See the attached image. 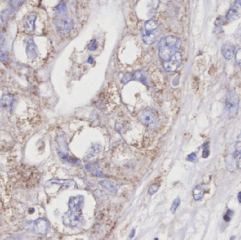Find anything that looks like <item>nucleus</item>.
Masks as SVG:
<instances>
[{
	"label": "nucleus",
	"instance_id": "nucleus-22",
	"mask_svg": "<svg viewBox=\"0 0 241 240\" xmlns=\"http://www.w3.org/2000/svg\"><path fill=\"white\" fill-rule=\"evenodd\" d=\"M159 185H157V184L152 185L150 186V188L148 189V192L150 194L152 195V194H154V193H156L157 192V190H159Z\"/></svg>",
	"mask_w": 241,
	"mask_h": 240
},
{
	"label": "nucleus",
	"instance_id": "nucleus-9",
	"mask_svg": "<svg viewBox=\"0 0 241 240\" xmlns=\"http://www.w3.org/2000/svg\"><path fill=\"white\" fill-rule=\"evenodd\" d=\"M37 15L34 13L27 15L23 20V25L28 33H33L35 29V21Z\"/></svg>",
	"mask_w": 241,
	"mask_h": 240
},
{
	"label": "nucleus",
	"instance_id": "nucleus-10",
	"mask_svg": "<svg viewBox=\"0 0 241 240\" xmlns=\"http://www.w3.org/2000/svg\"><path fill=\"white\" fill-rule=\"evenodd\" d=\"M26 52L28 57L30 59H34L38 56V48L34 40L32 38L28 39L26 45Z\"/></svg>",
	"mask_w": 241,
	"mask_h": 240
},
{
	"label": "nucleus",
	"instance_id": "nucleus-14",
	"mask_svg": "<svg viewBox=\"0 0 241 240\" xmlns=\"http://www.w3.org/2000/svg\"><path fill=\"white\" fill-rule=\"evenodd\" d=\"M13 101H14V96L12 94H4L0 99V107L4 108H9L11 106Z\"/></svg>",
	"mask_w": 241,
	"mask_h": 240
},
{
	"label": "nucleus",
	"instance_id": "nucleus-26",
	"mask_svg": "<svg viewBox=\"0 0 241 240\" xmlns=\"http://www.w3.org/2000/svg\"><path fill=\"white\" fill-rule=\"evenodd\" d=\"M188 160L190 162H194L197 160V155L195 153H192L188 156Z\"/></svg>",
	"mask_w": 241,
	"mask_h": 240
},
{
	"label": "nucleus",
	"instance_id": "nucleus-18",
	"mask_svg": "<svg viewBox=\"0 0 241 240\" xmlns=\"http://www.w3.org/2000/svg\"><path fill=\"white\" fill-rule=\"evenodd\" d=\"M98 146H93L91 147V151H89V153H88L87 154V157H89V158H90V157L92 156H95L96 154H97V153H99V151H100V149H98Z\"/></svg>",
	"mask_w": 241,
	"mask_h": 240
},
{
	"label": "nucleus",
	"instance_id": "nucleus-25",
	"mask_svg": "<svg viewBox=\"0 0 241 240\" xmlns=\"http://www.w3.org/2000/svg\"><path fill=\"white\" fill-rule=\"evenodd\" d=\"M133 79V76L131 74H126L125 76H123V77L122 78V82L123 83H126V82H129L130 81H131V80Z\"/></svg>",
	"mask_w": 241,
	"mask_h": 240
},
{
	"label": "nucleus",
	"instance_id": "nucleus-6",
	"mask_svg": "<svg viewBox=\"0 0 241 240\" xmlns=\"http://www.w3.org/2000/svg\"><path fill=\"white\" fill-rule=\"evenodd\" d=\"M139 120L142 124L147 127H153L156 125L157 121V116L154 110L146 109L144 110L139 114Z\"/></svg>",
	"mask_w": 241,
	"mask_h": 240
},
{
	"label": "nucleus",
	"instance_id": "nucleus-8",
	"mask_svg": "<svg viewBox=\"0 0 241 240\" xmlns=\"http://www.w3.org/2000/svg\"><path fill=\"white\" fill-rule=\"evenodd\" d=\"M240 18H241V2H236L227 12L226 19L230 21H234Z\"/></svg>",
	"mask_w": 241,
	"mask_h": 240
},
{
	"label": "nucleus",
	"instance_id": "nucleus-4",
	"mask_svg": "<svg viewBox=\"0 0 241 240\" xmlns=\"http://www.w3.org/2000/svg\"><path fill=\"white\" fill-rule=\"evenodd\" d=\"M27 227L28 229L33 233L45 236L50 230V225L49 222L45 218H39L32 222H27Z\"/></svg>",
	"mask_w": 241,
	"mask_h": 240
},
{
	"label": "nucleus",
	"instance_id": "nucleus-19",
	"mask_svg": "<svg viewBox=\"0 0 241 240\" xmlns=\"http://www.w3.org/2000/svg\"><path fill=\"white\" fill-rule=\"evenodd\" d=\"M179 203H180V199L178 197L173 201L172 206H171V211H172V212L173 213L175 212L176 209H177V208L178 207V206H179Z\"/></svg>",
	"mask_w": 241,
	"mask_h": 240
},
{
	"label": "nucleus",
	"instance_id": "nucleus-2",
	"mask_svg": "<svg viewBox=\"0 0 241 240\" xmlns=\"http://www.w3.org/2000/svg\"><path fill=\"white\" fill-rule=\"evenodd\" d=\"M179 39L174 35H168L161 40L159 47V56L164 61H167L176 53L180 47Z\"/></svg>",
	"mask_w": 241,
	"mask_h": 240
},
{
	"label": "nucleus",
	"instance_id": "nucleus-28",
	"mask_svg": "<svg viewBox=\"0 0 241 240\" xmlns=\"http://www.w3.org/2000/svg\"><path fill=\"white\" fill-rule=\"evenodd\" d=\"M238 200L239 201L240 203H241V192L238 194Z\"/></svg>",
	"mask_w": 241,
	"mask_h": 240
},
{
	"label": "nucleus",
	"instance_id": "nucleus-7",
	"mask_svg": "<svg viewBox=\"0 0 241 240\" xmlns=\"http://www.w3.org/2000/svg\"><path fill=\"white\" fill-rule=\"evenodd\" d=\"M181 61H182V54L177 51L167 61H164V68L166 71L173 72L179 68Z\"/></svg>",
	"mask_w": 241,
	"mask_h": 240
},
{
	"label": "nucleus",
	"instance_id": "nucleus-15",
	"mask_svg": "<svg viewBox=\"0 0 241 240\" xmlns=\"http://www.w3.org/2000/svg\"><path fill=\"white\" fill-rule=\"evenodd\" d=\"M204 194V190L201 185H197L193 190V197L195 201H199Z\"/></svg>",
	"mask_w": 241,
	"mask_h": 240
},
{
	"label": "nucleus",
	"instance_id": "nucleus-1",
	"mask_svg": "<svg viewBox=\"0 0 241 240\" xmlns=\"http://www.w3.org/2000/svg\"><path fill=\"white\" fill-rule=\"evenodd\" d=\"M83 205L82 196L72 197L69 203V211L64 216V223L68 226H76L81 218V210Z\"/></svg>",
	"mask_w": 241,
	"mask_h": 240
},
{
	"label": "nucleus",
	"instance_id": "nucleus-3",
	"mask_svg": "<svg viewBox=\"0 0 241 240\" xmlns=\"http://www.w3.org/2000/svg\"><path fill=\"white\" fill-rule=\"evenodd\" d=\"M54 24L58 32L63 35L69 34L74 26L73 19L61 14L54 18Z\"/></svg>",
	"mask_w": 241,
	"mask_h": 240
},
{
	"label": "nucleus",
	"instance_id": "nucleus-20",
	"mask_svg": "<svg viewBox=\"0 0 241 240\" xmlns=\"http://www.w3.org/2000/svg\"><path fill=\"white\" fill-rule=\"evenodd\" d=\"M204 149H203V154H202V156H203V158L206 159L209 156V144L208 143H206L204 144Z\"/></svg>",
	"mask_w": 241,
	"mask_h": 240
},
{
	"label": "nucleus",
	"instance_id": "nucleus-23",
	"mask_svg": "<svg viewBox=\"0 0 241 240\" xmlns=\"http://www.w3.org/2000/svg\"><path fill=\"white\" fill-rule=\"evenodd\" d=\"M235 61L241 67V48L238 49L235 52Z\"/></svg>",
	"mask_w": 241,
	"mask_h": 240
},
{
	"label": "nucleus",
	"instance_id": "nucleus-16",
	"mask_svg": "<svg viewBox=\"0 0 241 240\" xmlns=\"http://www.w3.org/2000/svg\"><path fill=\"white\" fill-rule=\"evenodd\" d=\"M142 40H143L144 42L147 44V45H152V43L155 42L156 37H155V35L153 33L146 32L145 34L142 36Z\"/></svg>",
	"mask_w": 241,
	"mask_h": 240
},
{
	"label": "nucleus",
	"instance_id": "nucleus-27",
	"mask_svg": "<svg viewBox=\"0 0 241 240\" xmlns=\"http://www.w3.org/2000/svg\"><path fill=\"white\" fill-rule=\"evenodd\" d=\"M236 164H237V167L238 168L241 169V153L238 155V156L237 158Z\"/></svg>",
	"mask_w": 241,
	"mask_h": 240
},
{
	"label": "nucleus",
	"instance_id": "nucleus-24",
	"mask_svg": "<svg viewBox=\"0 0 241 240\" xmlns=\"http://www.w3.org/2000/svg\"><path fill=\"white\" fill-rule=\"evenodd\" d=\"M233 214H234V211L232 210H228L226 214L224 216V220L226 222L230 221V219L232 218Z\"/></svg>",
	"mask_w": 241,
	"mask_h": 240
},
{
	"label": "nucleus",
	"instance_id": "nucleus-5",
	"mask_svg": "<svg viewBox=\"0 0 241 240\" xmlns=\"http://www.w3.org/2000/svg\"><path fill=\"white\" fill-rule=\"evenodd\" d=\"M238 103H239V99L236 93L234 91L230 92L225 102V108L231 117H234L237 114Z\"/></svg>",
	"mask_w": 241,
	"mask_h": 240
},
{
	"label": "nucleus",
	"instance_id": "nucleus-12",
	"mask_svg": "<svg viewBox=\"0 0 241 240\" xmlns=\"http://www.w3.org/2000/svg\"><path fill=\"white\" fill-rule=\"evenodd\" d=\"M4 35H0V61H7L8 60V52L6 46V42Z\"/></svg>",
	"mask_w": 241,
	"mask_h": 240
},
{
	"label": "nucleus",
	"instance_id": "nucleus-21",
	"mask_svg": "<svg viewBox=\"0 0 241 240\" xmlns=\"http://www.w3.org/2000/svg\"><path fill=\"white\" fill-rule=\"evenodd\" d=\"M97 41L95 40H92L90 41V42L87 45V48L89 49L90 51L95 50L96 49H97Z\"/></svg>",
	"mask_w": 241,
	"mask_h": 240
},
{
	"label": "nucleus",
	"instance_id": "nucleus-11",
	"mask_svg": "<svg viewBox=\"0 0 241 240\" xmlns=\"http://www.w3.org/2000/svg\"><path fill=\"white\" fill-rule=\"evenodd\" d=\"M235 48L234 45H230L229 43H226L225 45H223L221 48V54L224 56V57L227 59V60H230L234 56L235 53Z\"/></svg>",
	"mask_w": 241,
	"mask_h": 240
},
{
	"label": "nucleus",
	"instance_id": "nucleus-17",
	"mask_svg": "<svg viewBox=\"0 0 241 240\" xmlns=\"http://www.w3.org/2000/svg\"><path fill=\"white\" fill-rule=\"evenodd\" d=\"M145 28L146 32L152 33V31L156 30L158 28L157 23L153 20H149L145 24Z\"/></svg>",
	"mask_w": 241,
	"mask_h": 240
},
{
	"label": "nucleus",
	"instance_id": "nucleus-13",
	"mask_svg": "<svg viewBox=\"0 0 241 240\" xmlns=\"http://www.w3.org/2000/svg\"><path fill=\"white\" fill-rule=\"evenodd\" d=\"M99 184L111 193L115 194L118 190L117 185L116 183L112 181H109V180H102L99 182Z\"/></svg>",
	"mask_w": 241,
	"mask_h": 240
}]
</instances>
